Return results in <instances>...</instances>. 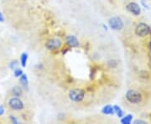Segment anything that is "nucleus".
I'll return each mask as SVG.
<instances>
[{"mask_svg": "<svg viewBox=\"0 0 151 124\" xmlns=\"http://www.w3.org/2000/svg\"><path fill=\"white\" fill-rule=\"evenodd\" d=\"M134 124H146L148 123L147 122L144 121V120H141V119H136L134 122Z\"/></svg>", "mask_w": 151, "mask_h": 124, "instance_id": "a211bd4d", "label": "nucleus"}, {"mask_svg": "<svg viewBox=\"0 0 151 124\" xmlns=\"http://www.w3.org/2000/svg\"><path fill=\"white\" fill-rule=\"evenodd\" d=\"M102 113L104 115H114L113 107L111 105H106L102 109Z\"/></svg>", "mask_w": 151, "mask_h": 124, "instance_id": "9d476101", "label": "nucleus"}, {"mask_svg": "<svg viewBox=\"0 0 151 124\" xmlns=\"http://www.w3.org/2000/svg\"><path fill=\"white\" fill-rule=\"evenodd\" d=\"M121 123L123 124H130L133 121V115L132 114H128L124 116V118H121Z\"/></svg>", "mask_w": 151, "mask_h": 124, "instance_id": "f8f14e48", "label": "nucleus"}, {"mask_svg": "<svg viewBox=\"0 0 151 124\" xmlns=\"http://www.w3.org/2000/svg\"><path fill=\"white\" fill-rule=\"evenodd\" d=\"M126 9L134 16H139L141 14V8L139 4L135 2H129L126 4Z\"/></svg>", "mask_w": 151, "mask_h": 124, "instance_id": "423d86ee", "label": "nucleus"}, {"mask_svg": "<svg viewBox=\"0 0 151 124\" xmlns=\"http://www.w3.org/2000/svg\"><path fill=\"white\" fill-rule=\"evenodd\" d=\"M4 17L3 15V14L0 12V23H4Z\"/></svg>", "mask_w": 151, "mask_h": 124, "instance_id": "412c9836", "label": "nucleus"}, {"mask_svg": "<svg viewBox=\"0 0 151 124\" xmlns=\"http://www.w3.org/2000/svg\"><path fill=\"white\" fill-rule=\"evenodd\" d=\"M11 93L14 97H22L23 95V90L20 86H14L11 90Z\"/></svg>", "mask_w": 151, "mask_h": 124, "instance_id": "1a4fd4ad", "label": "nucleus"}, {"mask_svg": "<svg viewBox=\"0 0 151 124\" xmlns=\"http://www.w3.org/2000/svg\"><path fill=\"white\" fill-rule=\"evenodd\" d=\"M149 49H150V51H151V41L149 43Z\"/></svg>", "mask_w": 151, "mask_h": 124, "instance_id": "4be33fe9", "label": "nucleus"}, {"mask_svg": "<svg viewBox=\"0 0 151 124\" xmlns=\"http://www.w3.org/2000/svg\"><path fill=\"white\" fill-rule=\"evenodd\" d=\"M19 82H20V84H21L22 86H23L24 89L28 90V88H29V80H28L27 75L23 74V75L19 77Z\"/></svg>", "mask_w": 151, "mask_h": 124, "instance_id": "9b49d317", "label": "nucleus"}, {"mask_svg": "<svg viewBox=\"0 0 151 124\" xmlns=\"http://www.w3.org/2000/svg\"><path fill=\"white\" fill-rule=\"evenodd\" d=\"M108 25L113 30H121L124 27V22L119 16L112 17L108 20Z\"/></svg>", "mask_w": 151, "mask_h": 124, "instance_id": "20e7f679", "label": "nucleus"}, {"mask_svg": "<svg viewBox=\"0 0 151 124\" xmlns=\"http://www.w3.org/2000/svg\"><path fill=\"white\" fill-rule=\"evenodd\" d=\"M68 97L71 102H81L85 98V92H84V90L79 89V88L71 89L68 93Z\"/></svg>", "mask_w": 151, "mask_h": 124, "instance_id": "f03ea898", "label": "nucleus"}, {"mask_svg": "<svg viewBox=\"0 0 151 124\" xmlns=\"http://www.w3.org/2000/svg\"><path fill=\"white\" fill-rule=\"evenodd\" d=\"M24 74V72H23V70L20 69V68H16L15 70H14V75L15 77L17 78H19V77H20Z\"/></svg>", "mask_w": 151, "mask_h": 124, "instance_id": "2eb2a0df", "label": "nucleus"}, {"mask_svg": "<svg viewBox=\"0 0 151 124\" xmlns=\"http://www.w3.org/2000/svg\"><path fill=\"white\" fill-rule=\"evenodd\" d=\"M5 113V110H4V106H0V116H3L4 114Z\"/></svg>", "mask_w": 151, "mask_h": 124, "instance_id": "6ab92c4d", "label": "nucleus"}, {"mask_svg": "<svg viewBox=\"0 0 151 124\" xmlns=\"http://www.w3.org/2000/svg\"><path fill=\"white\" fill-rule=\"evenodd\" d=\"M18 65H19V61L14 59V60H12L9 64V68L11 70H15L16 68H18Z\"/></svg>", "mask_w": 151, "mask_h": 124, "instance_id": "dca6fc26", "label": "nucleus"}, {"mask_svg": "<svg viewBox=\"0 0 151 124\" xmlns=\"http://www.w3.org/2000/svg\"><path fill=\"white\" fill-rule=\"evenodd\" d=\"M139 1H140L141 4L144 6L145 8H147V9H149V7H148V5H147V4H145V0H139Z\"/></svg>", "mask_w": 151, "mask_h": 124, "instance_id": "aec40b11", "label": "nucleus"}, {"mask_svg": "<svg viewBox=\"0 0 151 124\" xmlns=\"http://www.w3.org/2000/svg\"><path fill=\"white\" fill-rule=\"evenodd\" d=\"M62 45L61 40L58 38H53L49 39L48 41L45 43V47L48 50H56L59 49Z\"/></svg>", "mask_w": 151, "mask_h": 124, "instance_id": "0eeeda50", "label": "nucleus"}, {"mask_svg": "<svg viewBox=\"0 0 151 124\" xmlns=\"http://www.w3.org/2000/svg\"><path fill=\"white\" fill-rule=\"evenodd\" d=\"M65 40V44L71 48H77L80 45V42L75 35H67Z\"/></svg>", "mask_w": 151, "mask_h": 124, "instance_id": "6e6552de", "label": "nucleus"}, {"mask_svg": "<svg viewBox=\"0 0 151 124\" xmlns=\"http://www.w3.org/2000/svg\"><path fill=\"white\" fill-rule=\"evenodd\" d=\"M113 110H114V114H116L119 118H123L124 117V111L122 110V108H120L118 105L113 106Z\"/></svg>", "mask_w": 151, "mask_h": 124, "instance_id": "ddd939ff", "label": "nucleus"}, {"mask_svg": "<svg viewBox=\"0 0 151 124\" xmlns=\"http://www.w3.org/2000/svg\"><path fill=\"white\" fill-rule=\"evenodd\" d=\"M9 119L11 120V122H12V123H14V124H18L19 123V121H18V119L14 117V116H13V115H11L9 116Z\"/></svg>", "mask_w": 151, "mask_h": 124, "instance_id": "f3484780", "label": "nucleus"}, {"mask_svg": "<svg viewBox=\"0 0 151 124\" xmlns=\"http://www.w3.org/2000/svg\"><path fill=\"white\" fill-rule=\"evenodd\" d=\"M151 34V28L145 23L141 22L135 28V34L139 37H146Z\"/></svg>", "mask_w": 151, "mask_h": 124, "instance_id": "7ed1b4c3", "label": "nucleus"}, {"mask_svg": "<svg viewBox=\"0 0 151 124\" xmlns=\"http://www.w3.org/2000/svg\"><path fill=\"white\" fill-rule=\"evenodd\" d=\"M28 58H29V55H28L27 53H25V52L22 53L21 56H20V64H21L22 67H25L26 66Z\"/></svg>", "mask_w": 151, "mask_h": 124, "instance_id": "4468645a", "label": "nucleus"}, {"mask_svg": "<svg viewBox=\"0 0 151 124\" xmlns=\"http://www.w3.org/2000/svg\"><path fill=\"white\" fill-rule=\"evenodd\" d=\"M9 107L14 111H21L24 108V104L19 97H14L9 100Z\"/></svg>", "mask_w": 151, "mask_h": 124, "instance_id": "39448f33", "label": "nucleus"}, {"mask_svg": "<svg viewBox=\"0 0 151 124\" xmlns=\"http://www.w3.org/2000/svg\"><path fill=\"white\" fill-rule=\"evenodd\" d=\"M125 98L131 104H134V105L139 104L143 101V97L140 92L134 89H129L127 91L125 94Z\"/></svg>", "mask_w": 151, "mask_h": 124, "instance_id": "f257e3e1", "label": "nucleus"}, {"mask_svg": "<svg viewBox=\"0 0 151 124\" xmlns=\"http://www.w3.org/2000/svg\"><path fill=\"white\" fill-rule=\"evenodd\" d=\"M103 28L105 29V30H107V29H108V28H107V26H105V25H103Z\"/></svg>", "mask_w": 151, "mask_h": 124, "instance_id": "5701e85b", "label": "nucleus"}]
</instances>
